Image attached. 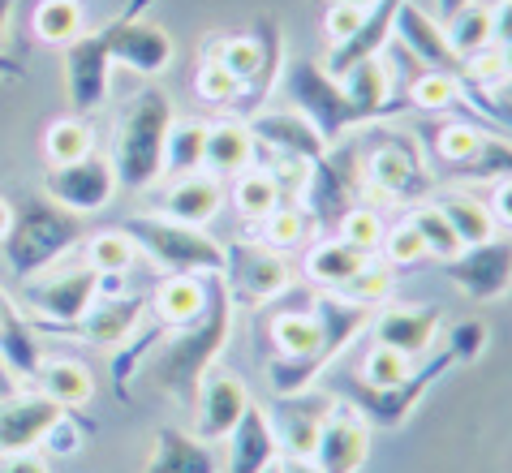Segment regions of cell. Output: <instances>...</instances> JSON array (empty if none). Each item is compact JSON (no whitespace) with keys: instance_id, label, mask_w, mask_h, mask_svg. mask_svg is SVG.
<instances>
[{"instance_id":"6da1fadb","label":"cell","mask_w":512,"mask_h":473,"mask_svg":"<svg viewBox=\"0 0 512 473\" xmlns=\"http://www.w3.org/2000/svg\"><path fill=\"white\" fill-rule=\"evenodd\" d=\"M233 297L224 289L220 276H207V310L198 314L190 327H177V332H168L160 344H155L151 353V375L155 383L164 387V392H173L177 400H190L198 396V383L211 366L224 357L233 340Z\"/></svg>"},{"instance_id":"7a4b0ae2","label":"cell","mask_w":512,"mask_h":473,"mask_svg":"<svg viewBox=\"0 0 512 473\" xmlns=\"http://www.w3.org/2000/svg\"><path fill=\"white\" fill-rule=\"evenodd\" d=\"M177 121L173 99L160 86H142L130 95V104L117 117V138H112V172L125 190H151L164 177V138Z\"/></svg>"},{"instance_id":"3957f363","label":"cell","mask_w":512,"mask_h":473,"mask_svg":"<svg viewBox=\"0 0 512 473\" xmlns=\"http://www.w3.org/2000/svg\"><path fill=\"white\" fill-rule=\"evenodd\" d=\"M82 241V220L74 211L48 203V198H26L22 207H13V224L0 237V254L13 280H35L44 276L52 263L74 250Z\"/></svg>"},{"instance_id":"277c9868","label":"cell","mask_w":512,"mask_h":473,"mask_svg":"<svg viewBox=\"0 0 512 473\" xmlns=\"http://www.w3.org/2000/svg\"><path fill=\"white\" fill-rule=\"evenodd\" d=\"M362 147H353V160H358V185L362 198H383V203H422V194L431 190V168L422 160L418 138L396 134L383 121L366 125Z\"/></svg>"},{"instance_id":"5b68a950","label":"cell","mask_w":512,"mask_h":473,"mask_svg":"<svg viewBox=\"0 0 512 473\" xmlns=\"http://www.w3.org/2000/svg\"><path fill=\"white\" fill-rule=\"evenodd\" d=\"M121 228L164 276H220L224 271V246L203 228L177 224L160 211L130 215Z\"/></svg>"},{"instance_id":"8992f818","label":"cell","mask_w":512,"mask_h":473,"mask_svg":"<svg viewBox=\"0 0 512 473\" xmlns=\"http://www.w3.org/2000/svg\"><path fill=\"white\" fill-rule=\"evenodd\" d=\"M284 91H289L293 108L319 129V138L327 147H336L345 134L362 129L358 112H353L349 95H345V82L327 74L323 61H306V56L284 61Z\"/></svg>"},{"instance_id":"52a82bcc","label":"cell","mask_w":512,"mask_h":473,"mask_svg":"<svg viewBox=\"0 0 512 473\" xmlns=\"http://www.w3.org/2000/svg\"><path fill=\"white\" fill-rule=\"evenodd\" d=\"M99 297V271L78 263L65 267L56 276H35L22 289V310L35 323V332H56V336H74L78 319L91 310V301Z\"/></svg>"},{"instance_id":"ba28073f","label":"cell","mask_w":512,"mask_h":473,"mask_svg":"<svg viewBox=\"0 0 512 473\" xmlns=\"http://www.w3.org/2000/svg\"><path fill=\"white\" fill-rule=\"evenodd\" d=\"M452 366H457V357L444 349V353H435L431 362L418 366L414 375H409L405 383H396V387H371V383H362L358 375H349V379H336V396H349V405L371 422V430H396L409 413L422 405V396L435 387V379H444Z\"/></svg>"},{"instance_id":"9c48e42d","label":"cell","mask_w":512,"mask_h":473,"mask_svg":"<svg viewBox=\"0 0 512 473\" xmlns=\"http://www.w3.org/2000/svg\"><path fill=\"white\" fill-rule=\"evenodd\" d=\"M220 280H224V289H229L233 306L259 310L267 301H276L293 289L297 271L280 250H267L254 237H241V241H229V246H224Z\"/></svg>"},{"instance_id":"30bf717a","label":"cell","mask_w":512,"mask_h":473,"mask_svg":"<svg viewBox=\"0 0 512 473\" xmlns=\"http://www.w3.org/2000/svg\"><path fill=\"white\" fill-rule=\"evenodd\" d=\"M155 5V0H130L117 18H112L104 26L108 35V56L112 65H125L130 74L138 78H160L173 69V39H168V31L160 22H147V9Z\"/></svg>"},{"instance_id":"8fae6325","label":"cell","mask_w":512,"mask_h":473,"mask_svg":"<svg viewBox=\"0 0 512 473\" xmlns=\"http://www.w3.org/2000/svg\"><path fill=\"white\" fill-rule=\"evenodd\" d=\"M117 172H112L108 155L91 151L87 160L78 164H65V168H48L44 172V198L74 215H91V211H104L117 194Z\"/></svg>"},{"instance_id":"7c38bea8","label":"cell","mask_w":512,"mask_h":473,"mask_svg":"<svg viewBox=\"0 0 512 473\" xmlns=\"http://www.w3.org/2000/svg\"><path fill=\"white\" fill-rule=\"evenodd\" d=\"M444 276L457 284L469 301H500L512 293V237H491L482 246H465L457 258H448Z\"/></svg>"},{"instance_id":"4fadbf2b","label":"cell","mask_w":512,"mask_h":473,"mask_svg":"<svg viewBox=\"0 0 512 473\" xmlns=\"http://www.w3.org/2000/svg\"><path fill=\"white\" fill-rule=\"evenodd\" d=\"M65 91L74 104V117H91L108 104L112 91V56H108V35L99 31L78 35L65 48Z\"/></svg>"},{"instance_id":"5bb4252c","label":"cell","mask_w":512,"mask_h":473,"mask_svg":"<svg viewBox=\"0 0 512 473\" xmlns=\"http://www.w3.org/2000/svg\"><path fill=\"white\" fill-rule=\"evenodd\" d=\"M371 443H375L371 422H366L349 400H336V405H327V418H323L310 461L323 473H358L371 461Z\"/></svg>"},{"instance_id":"9a60e30c","label":"cell","mask_w":512,"mask_h":473,"mask_svg":"<svg viewBox=\"0 0 512 473\" xmlns=\"http://www.w3.org/2000/svg\"><path fill=\"white\" fill-rule=\"evenodd\" d=\"M61 405L48 400L39 387H18L0 400V456H18V452H39V443L52 430V422L61 418Z\"/></svg>"},{"instance_id":"2e32d148","label":"cell","mask_w":512,"mask_h":473,"mask_svg":"<svg viewBox=\"0 0 512 473\" xmlns=\"http://www.w3.org/2000/svg\"><path fill=\"white\" fill-rule=\"evenodd\" d=\"M246 409H250L246 383L237 375H229V370L211 366L203 375V383H198V396H194V435L207 439V443H224L237 430Z\"/></svg>"},{"instance_id":"e0dca14e","label":"cell","mask_w":512,"mask_h":473,"mask_svg":"<svg viewBox=\"0 0 512 473\" xmlns=\"http://www.w3.org/2000/svg\"><path fill=\"white\" fill-rule=\"evenodd\" d=\"M392 35L405 43L409 61H418L422 69H439V74L465 78V61H461L457 52H452V43H448V35H444V22H435L431 13L414 5V0H405V5L396 9Z\"/></svg>"},{"instance_id":"ac0fdd59","label":"cell","mask_w":512,"mask_h":473,"mask_svg":"<svg viewBox=\"0 0 512 473\" xmlns=\"http://www.w3.org/2000/svg\"><path fill=\"white\" fill-rule=\"evenodd\" d=\"M142 319H147V297L125 289L112 297H95L91 310L78 319L74 336L87 344H99V349H117V344H125L138 332Z\"/></svg>"},{"instance_id":"d6986e66","label":"cell","mask_w":512,"mask_h":473,"mask_svg":"<svg viewBox=\"0 0 512 473\" xmlns=\"http://www.w3.org/2000/svg\"><path fill=\"white\" fill-rule=\"evenodd\" d=\"M439 323H444V310L439 306H388L371 323V332H375V344H388V349L405 353L409 362H418L435 344Z\"/></svg>"},{"instance_id":"ffe728a7","label":"cell","mask_w":512,"mask_h":473,"mask_svg":"<svg viewBox=\"0 0 512 473\" xmlns=\"http://www.w3.org/2000/svg\"><path fill=\"white\" fill-rule=\"evenodd\" d=\"M405 0H379V5L366 9L362 26L353 31L345 43H336L332 52L323 56V69L332 78H345L358 61H371V56H383V48L392 43V26H396V9H401Z\"/></svg>"},{"instance_id":"44dd1931","label":"cell","mask_w":512,"mask_h":473,"mask_svg":"<svg viewBox=\"0 0 512 473\" xmlns=\"http://www.w3.org/2000/svg\"><path fill=\"white\" fill-rule=\"evenodd\" d=\"M142 473H224L216 443L198 439L194 430L160 426L151 439V456Z\"/></svg>"},{"instance_id":"7402d4cb","label":"cell","mask_w":512,"mask_h":473,"mask_svg":"<svg viewBox=\"0 0 512 473\" xmlns=\"http://www.w3.org/2000/svg\"><path fill=\"white\" fill-rule=\"evenodd\" d=\"M345 95L353 112H358L362 125H375V121H388L396 112H405L409 104L405 99H392V65L383 56H371V61H358L345 78Z\"/></svg>"},{"instance_id":"603a6c76","label":"cell","mask_w":512,"mask_h":473,"mask_svg":"<svg viewBox=\"0 0 512 473\" xmlns=\"http://www.w3.org/2000/svg\"><path fill=\"white\" fill-rule=\"evenodd\" d=\"M250 129L254 138H259L263 151H284V155H297V160H306L315 168L319 160L332 147L319 138V129L310 125L302 112L289 108V112H259V117H250Z\"/></svg>"},{"instance_id":"cb8c5ba5","label":"cell","mask_w":512,"mask_h":473,"mask_svg":"<svg viewBox=\"0 0 512 473\" xmlns=\"http://www.w3.org/2000/svg\"><path fill=\"white\" fill-rule=\"evenodd\" d=\"M259 164H263V147L254 138L250 121L224 117L207 125V155H203L207 172H216V177H241V172H250Z\"/></svg>"},{"instance_id":"d4e9b609","label":"cell","mask_w":512,"mask_h":473,"mask_svg":"<svg viewBox=\"0 0 512 473\" xmlns=\"http://www.w3.org/2000/svg\"><path fill=\"white\" fill-rule=\"evenodd\" d=\"M491 134H500V129L487 125V121H469V117H439L431 125H422L426 147H431L435 164L444 168L448 177H457V172L474 160L482 147H487Z\"/></svg>"},{"instance_id":"484cf974","label":"cell","mask_w":512,"mask_h":473,"mask_svg":"<svg viewBox=\"0 0 512 473\" xmlns=\"http://www.w3.org/2000/svg\"><path fill=\"white\" fill-rule=\"evenodd\" d=\"M224 443H229V473H263L280 456L272 413H267L263 405H254V400H250V409L241 413L237 430Z\"/></svg>"},{"instance_id":"4316f807","label":"cell","mask_w":512,"mask_h":473,"mask_svg":"<svg viewBox=\"0 0 512 473\" xmlns=\"http://www.w3.org/2000/svg\"><path fill=\"white\" fill-rule=\"evenodd\" d=\"M220 207H224V185L216 172H190V177H177L168 185L160 215L190 228H207L220 215Z\"/></svg>"},{"instance_id":"83f0119b","label":"cell","mask_w":512,"mask_h":473,"mask_svg":"<svg viewBox=\"0 0 512 473\" xmlns=\"http://www.w3.org/2000/svg\"><path fill=\"white\" fill-rule=\"evenodd\" d=\"M207 310V276H160V284L147 297V314L164 323L168 332L190 327Z\"/></svg>"},{"instance_id":"f1b7e54d","label":"cell","mask_w":512,"mask_h":473,"mask_svg":"<svg viewBox=\"0 0 512 473\" xmlns=\"http://www.w3.org/2000/svg\"><path fill=\"white\" fill-rule=\"evenodd\" d=\"M35 387L44 392L48 400H56L65 413H82L95 400V375L87 362L78 357H44L35 375Z\"/></svg>"},{"instance_id":"f546056e","label":"cell","mask_w":512,"mask_h":473,"mask_svg":"<svg viewBox=\"0 0 512 473\" xmlns=\"http://www.w3.org/2000/svg\"><path fill=\"white\" fill-rule=\"evenodd\" d=\"M323 418H327L323 400H306V392L302 396H284L280 413L272 418L276 439H280V456H310V452H315Z\"/></svg>"},{"instance_id":"4dcf8cb0","label":"cell","mask_w":512,"mask_h":473,"mask_svg":"<svg viewBox=\"0 0 512 473\" xmlns=\"http://www.w3.org/2000/svg\"><path fill=\"white\" fill-rule=\"evenodd\" d=\"M366 258H371V254L353 250L349 241H340V237H319L315 246H310L302 271H306V280L319 284L323 293H340V289H345V284L362 271Z\"/></svg>"},{"instance_id":"1f68e13d","label":"cell","mask_w":512,"mask_h":473,"mask_svg":"<svg viewBox=\"0 0 512 473\" xmlns=\"http://www.w3.org/2000/svg\"><path fill=\"white\" fill-rule=\"evenodd\" d=\"M435 207L444 211V220L452 224V233L461 237V246H482V241H491L495 233H500L487 198H478L469 190H439Z\"/></svg>"},{"instance_id":"d6a6232c","label":"cell","mask_w":512,"mask_h":473,"mask_svg":"<svg viewBox=\"0 0 512 473\" xmlns=\"http://www.w3.org/2000/svg\"><path fill=\"white\" fill-rule=\"evenodd\" d=\"M315 233H319V228H315V220H310V211L302 203H280L272 215H267V220H259L250 228V237L259 241V246L280 250V254L306 246Z\"/></svg>"},{"instance_id":"836d02e7","label":"cell","mask_w":512,"mask_h":473,"mask_svg":"<svg viewBox=\"0 0 512 473\" xmlns=\"http://www.w3.org/2000/svg\"><path fill=\"white\" fill-rule=\"evenodd\" d=\"M203 155H207V121L181 117V121L168 125V138H164V172L168 177L203 172Z\"/></svg>"},{"instance_id":"e575fe53","label":"cell","mask_w":512,"mask_h":473,"mask_svg":"<svg viewBox=\"0 0 512 473\" xmlns=\"http://www.w3.org/2000/svg\"><path fill=\"white\" fill-rule=\"evenodd\" d=\"M31 26L39 43L69 48L78 35H87V13H82V0H39Z\"/></svg>"},{"instance_id":"d590c367","label":"cell","mask_w":512,"mask_h":473,"mask_svg":"<svg viewBox=\"0 0 512 473\" xmlns=\"http://www.w3.org/2000/svg\"><path fill=\"white\" fill-rule=\"evenodd\" d=\"M95 151V129L87 117H61L44 129V160L48 168H65L78 164Z\"/></svg>"},{"instance_id":"8d00e7d4","label":"cell","mask_w":512,"mask_h":473,"mask_svg":"<svg viewBox=\"0 0 512 473\" xmlns=\"http://www.w3.org/2000/svg\"><path fill=\"white\" fill-rule=\"evenodd\" d=\"M164 336H168V327L151 319L147 327H138V332L125 340V344L112 349V392H117L121 405H130V375L155 353V344H160Z\"/></svg>"},{"instance_id":"74e56055","label":"cell","mask_w":512,"mask_h":473,"mask_svg":"<svg viewBox=\"0 0 512 473\" xmlns=\"http://www.w3.org/2000/svg\"><path fill=\"white\" fill-rule=\"evenodd\" d=\"M233 207H237V215L246 220L250 228L259 224V220H267L284 198H280V190H276V181L267 177V168L259 164V168H250V172H241V177H233Z\"/></svg>"},{"instance_id":"f35d334b","label":"cell","mask_w":512,"mask_h":473,"mask_svg":"<svg viewBox=\"0 0 512 473\" xmlns=\"http://www.w3.org/2000/svg\"><path fill=\"white\" fill-rule=\"evenodd\" d=\"M444 35L452 43V52L461 56H474L482 48H491V5H482V0H469V5H461L452 18L444 22Z\"/></svg>"},{"instance_id":"ab89813d","label":"cell","mask_w":512,"mask_h":473,"mask_svg":"<svg viewBox=\"0 0 512 473\" xmlns=\"http://www.w3.org/2000/svg\"><path fill=\"white\" fill-rule=\"evenodd\" d=\"M396 293V267L392 263H383L379 254H371L362 263V271L353 276L345 289H340V297L353 301V306H366V310H375V306H388Z\"/></svg>"},{"instance_id":"60d3db41","label":"cell","mask_w":512,"mask_h":473,"mask_svg":"<svg viewBox=\"0 0 512 473\" xmlns=\"http://www.w3.org/2000/svg\"><path fill=\"white\" fill-rule=\"evenodd\" d=\"M405 220L418 228V237L426 241V254H431L435 263H448V258H457V254L465 250V246H461V237L452 233V224L444 220V211H439L435 203H418V207H409Z\"/></svg>"},{"instance_id":"b9f144b4","label":"cell","mask_w":512,"mask_h":473,"mask_svg":"<svg viewBox=\"0 0 512 473\" xmlns=\"http://www.w3.org/2000/svg\"><path fill=\"white\" fill-rule=\"evenodd\" d=\"M138 258V246L130 241L125 228H99L87 237V267H95L99 276H112V271H130Z\"/></svg>"},{"instance_id":"7bdbcfd3","label":"cell","mask_w":512,"mask_h":473,"mask_svg":"<svg viewBox=\"0 0 512 473\" xmlns=\"http://www.w3.org/2000/svg\"><path fill=\"white\" fill-rule=\"evenodd\" d=\"M194 95L211 108H237L241 95H246V86H241L237 74H229L220 61L203 56V61H198V74H194Z\"/></svg>"},{"instance_id":"ee69618b","label":"cell","mask_w":512,"mask_h":473,"mask_svg":"<svg viewBox=\"0 0 512 473\" xmlns=\"http://www.w3.org/2000/svg\"><path fill=\"white\" fill-rule=\"evenodd\" d=\"M383 233H388V224L379 220V211L375 207H349L345 215H340V224H336V237L340 241H349L353 250H362V254H379L383 246Z\"/></svg>"},{"instance_id":"f6af8a7d","label":"cell","mask_w":512,"mask_h":473,"mask_svg":"<svg viewBox=\"0 0 512 473\" xmlns=\"http://www.w3.org/2000/svg\"><path fill=\"white\" fill-rule=\"evenodd\" d=\"M409 375H414V362H409L405 353L388 349V344H375L371 340V349L362 353V370H358L362 383H371V387H396V383H405Z\"/></svg>"},{"instance_id":"bcb514c9","label":"cell","mask_w":512,"mask_h":473,"mask_svg":"<svg viewBox=\"0 0 512 473\" xmlns=\"http://www.w3.org/2000/svg\"><path fill=\"white\" fill-rule=\"evenodd\" d=\"M267 177L276 181V190L284 203H302L306 198V185H310V164L297 160V155H284V151H272L267 155Z\"/></svg>"},{"instance_id":"7dc6e473","label":"cell","mask_w":512,"mask_h":473,"mask_svg":"<svg viewBox=\"0 0 512 473\" xmlns=\"http://www.w3.org/2000/svg\"><path fill=\"white\" fill-rule=\"evenodd\" d=\"M379 258H383V263H392V267H414V263H422V258H431V254H426V241L418 237V228L409 220H401L396 228L383 233Z\"/></svg>"},{"instance_id":"c3c4849f","label":"cell","mask_w":512,"mask_h":473,"mask_svg":"<svg viewBox=\"0 0 512 473\" xmlns=\"http://www.w3.org/2000/svg\"><path fill=\"white\" fill-rule=\"evenodd\" d=\"M91 430H95V422H82V413H61V418L52 422V430L44 435V443H39V448H44L48 456H78Z\"/></svg>"},{"instance_id":"681fc988","label":"cell","mask_w":512,"mask_h":473,"mask_svg":"<svg viewBox=\"0 0 512 473\" xmlns=\"http://www.w3.org/2000/svg\"><path fill=\"white\" fill-rule=\"evenodd\" d=\"M487 336H491V327L482 323V319H465V323H457V327L448 332L444 349L457 357V366H461V362H478V357L487 353Z\"/></svg>"},{"instance_id":"f907efd6","label":"cell","mask_w":512,"mask_h":473,"mask_svg":"<svg viewBox=\"0 0 512 473\" xmlns=\"http://www.w3.org/2000/svg\"><path fill=\"white\" fill-rule=\"evenodd\" d=\"M362 18H366V9H358V5H345V0H332V5L323 9V35H327V43H345L353 31L362 26Z\"/></svg>"},{"instance_id":"816d5d0a","label":"cell","mask_w":512,"mask_h":473,"mask_svg":"<svg viewBox=\"0 0 512 473\" xmlns=\"http://www.w3.org/2000/svg\"><path fill=\"white\" fill-rule=\"evenodd\" d=\"M487 207H491V215H495V228H508V233H512V177H504V181L491 185Z\"/></svg>"},{"instance_id":"f5cc1de1","label":"cell","mask_w":512,"mask_h":473,"mask_svg":"<svg viewBox=\"0 0 512 473\" xmlns=\"http://www.w3.org/2000/svg\"><path fill=\"white\" fill-rule=\"evenodd\" d=\"M491 43L495 48H512V0H495L491 5Z\"/></svg>"},{"instance_id":"db71d44e","label":"cell","mask_w":512,"mask_h":473,"mask_svg":"<svg viewBox=\"0 0 512 473\" xmlns=\"http://www.w3.org/2000/svg\"><path fill=\"white\" fill-rule=\"evenodd\" d=\"M0 473H48V461L39 452H18V456H0Z\"/></svg>"},{"instance_id":"11a10c76","label":"cell","mask_w":512,"mask_h":473,"mask_svg":"<svg viewBox=\"0 0 512 473\" xmlns=\"http://www.w3.org/2000/svg\"><path fill=\"white\" fill-rule=\"evenodd\" d=\"M280 473H323L310 456H280Z\"/></svg>"},{"instance_id":"9f6ffc18","label":"cell","mask_w":512,"mask_h":473,"mask_svg":"<svg viewBox=\"0 0 512 473\" xmlns=\"http://www.w3.org/2000/svg\"><path fill=\"white\" fill-rule=\"evenodd\" d=\"M0 78H13V82H22V78H26V69H22L18 61H13L9 52H0Z\"/></svg>"},{"instance_id":"6f0895ef","label":"cell","mask_w":512,"mask_h":473,"mask_svg":"<svg viewBox=\"0 0 512 473\" xmlns=\"http://www.w3.org/2000/svg\"><path fill=\"white\" fill-rule=\"evenodd\" d=\"M18 387H22V379L13 375V370H9L5 362H0V400H5L9 392H18Z\"/></svg>"},{"instance_id":"680465c9","label":"cell","mask_w":512,"mask_h":473,"mask_svg":"<svg viewBox=\"0 0 512 473\" xmlns=\"http://www.w3.org/2000/svg\"><path fill=\"white\" fill-rule=\"evenodd\" d=\"M9 224H13V203H9L5 194H0V237L9 233Z\"/></svg>"},{"instance_id":"91938a15","label":"cell","mask_w":512,"mask_h":473,"mask_svg":"<svg viewBox=\"0 0 512 473\" xmlns=\"http://www.w3.org/2000/svg\"><path fill=\"white\" fill-rule=\"evenodd\" d=\"M495 104H500V108L508 112V117H512V82H504L500 91H495Z\"/></svg>"},{"instance_id":"94428289","label":"cell","mask_w":512,"mask_h":473,"mask_svg":"<svg viewBox=\"0 0 512 473\" xmlns=\"http://www.w3.org/2000/svg\"><path fill=\"white\" fill-rule=\"evenodd\" d=\"M13 5H18V0H0V39H5V31H9V13H13Z\"/></svg>"},{"instance_id":"6125c7cd","label":"cell","mask_w":512,"mask_h":473,"mask_svg":"<svg viewBox=\"0 0 512 473\" xmlns=\"http://www.w3.org/2000/svg\"><path fill=\"white\" fill-rule=\"evenodd\" d=\"M461 5H469V0H439V13H444V22L452 18V13H457Z\"/></svg>"},{"instance_id":"be15d7a7","label":"cell","mask_w":512,"mask_h":473,"mask_svg":"<svg viewBox=\"0 0 512 473\" xmlns=\"http://www.w3.org/2000/svg\"><path fill=\"white\" fill-rule=\"evenodd\" d=\"M504 52V69H508V78L504 82H512V48H500Z\"/></svg>"},{"instance_id":"e7e4bbea","label":"cell","mask_w":512,"mask_h":473,"mask_svg":"<svg viewBox=\"0 0 512 473\" xmlns=\"http://www.w3.org/2000/svg\"><path fill=\"white\" fill-rule=\"evenodd\" d=\"M345 5H358V9H371V5H379V0H345Z\"/></svg>"},{"instance_id":"03108f58","label":"cell","mask_w":512,"mask_h":473,"mask_svg":"<svg viewBox=\"0 0 512 473\" xmlns=\"http://www.w3.org/2000/svg\"><path fill=\"white\" fill-rule=\"evenodd\" d=\"M263 473H280V456H276V461H272V465H267Z\"/></svg>"},{"instance_id":"003e7915","label":"cell","mask_w":512,"mask_h":473,"mask_svg":"<svg viewBox=\"0 0 512 473\" xmlns=\"http://www.w3.org/2000/svg\"><path fill=\"white\" fill-rule=\"evenodd\" d=\"M508 297H512V293H508Z\"/></svg>"}]
</instances>
